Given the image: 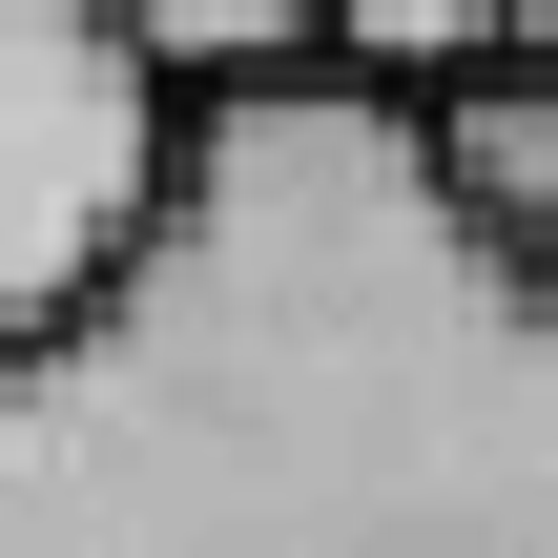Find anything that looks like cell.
I'll use <instances>...</instances> for the list:
<instances>
[{"instance_id":"3957f363","label":"cell","mask_w":558,"mask_h":558,"mask_svg":"<svg viewBox=\"0 0 558 558\" xmlns=\"http://www.w3.org/2000/svg\"><path fill=\"white\" fill-rule=\"evenodd\" d=\"M393 124H414L435 207H456V228H476V248L558 311V62H476L456 104H393Z\"/></svg>"},{"instance_id":"8992f818","label":"cell","mask_w":558,"mask_h":558,"mask_svg":"<svg viewBox=\"0 0 558 558\" xmlns=\"http://www.w3.org/2000/svg\"><path fill=\"white\" fill-rule=\"evenodd\" d=\"M497 62H558V0H497Z\"/></svg>"},{"instance_id":"6da1fadb","label":"cell","mask_w":558,"mask_h":558,"mask_svg":"<svg viewBox=\"0 0 558 558\" xmlns=\"http://www.w3.org/2000/svg\"><path fill=\"white\" fill-rule=\"evenodd\" d=\"M0 558H558V311L331 62L207 104L104 311L0 373Z\"/></svg>"},{"instance_id":"5b68a950","label":"cell","mask_w":558,"mask_h":558,"mask_svg":"<svg viewBox=\"0 0 558 558\" xmlns=\"http://www.w3.org/2000/svg\"><path fill=\"white\" fill-rule=\"evenodd\" d=\"M311 62L352 104H456L497 62V0H311Z\"/></svg>"},{"instance_id":"277c9868","label":"cell","mask_w":558,"mask_h":558,"mask_svg":"<svg viewBox=\"0 0 558 558\" xmlns=\"http://www.w3.org/2000/svg\"><path fill=\"white\" fill-rule=\"evenodd\" d=\"M104 41H124V83L166 104V124H207V104H269V83H311V0H83Z\"/></svg>"},{"instance_id":"7a4b0ae2","label":"cell","mask_w":558,"mask_h":558,"mask_svg":"<svg viewBox=\"0 0 558 558\" xmlns=\"http://www.w3.org/2000/svg\"><path fill=\"white\" fill-rule=\"evenodd\" d=\"M166 166H186V124L124 83V41L83 0H0V373L104 311V269L145 248Z\"/></svg>"}]
</instances>
